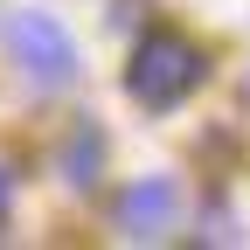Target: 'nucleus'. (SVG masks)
Returning <instances> with one entry per match:
<instances>
[{"label":"nucleus","instance_id":"nucleus-1","mask_svg":"<svg viewBox=\"0 0 250 250\" xmlns=\"http://www.w3.org/2000/svg\"><path fill=\"white\" fill-rule=\"evenodd\" d=\"M202 77H208V56L188 35H174V28H146L132 42V62H125V90H132L146 111L181 104L188 90H202Z\"/></svg>","mask_w":250,"mask_h":250},{"label":"nucleus","instance_id":"nucleus-2","mask_svg":"<svg viewBox=\"0 0 250 250\" xmlns=\"http://www.w3.org/2000/svg\"><path fill=\"white\" fill-rule=\"evenodd\" d=\"M7 49H14V62L35 83H49V90L77 83V42H70V28H62L56 14H42V7L7 14Z\"/></svg>","mask_w":250,"mask_h":250},{"label":"nucleus","instance_id":"nucleus-3","mask_svg":"<svg viewBox=\"0 0 250 250\" xmlns=\"http://www.w3.org/2000/svg\"><path fill=\"white\" fill-rule=\"evenodd\" d=\"M174 223H181V188L167 174H146V181H132L118 195V229L132 243H160Z\"/></svg>","mask_w":250,"mask_h":250},{"label":"nucleus","instance_id":"nucleus-4","mask_svg":"<svg viewBox=\"0 0 250 250\" xmlns=\"http://www.w3.org/2000/svg\"><path fill=\"white\" fill-rule=\"evenodd\" d=\"M90 160H98V132H83V146H70V181H90Z\"/></svg>","mask_w":250,"mask_h":250},{"label":"nucleus","instance_id":"nucleus-5","mask_svg":"<svg viewBox=\"0 0 250 250\" xmlns=\"http://www.w3.org/2000/svg\"><path fill=\"white\" fill-rule=\"evenodd\" d=\"M0 215H7V174H0Z\"/></svg>","mask_w":250,"mask_h":250}]
</instances>
